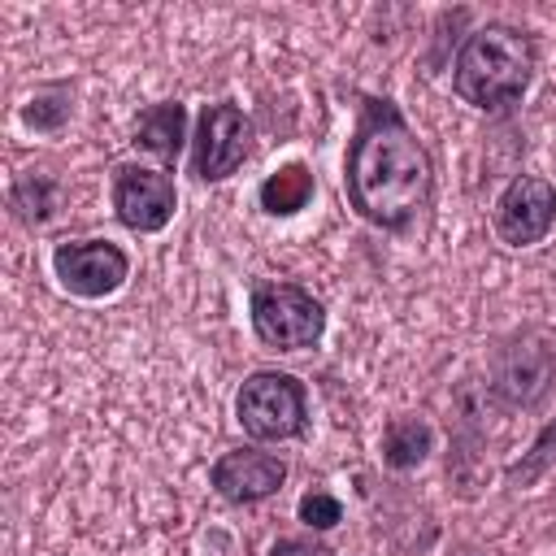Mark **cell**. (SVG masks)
Returning <instances> with one entry per match:
<instances>
[{
	"label": "cell",
	"instance_id": "11",
	"mask_svg": "<svg viewBox=\"0 0 556 556\" xmlns=\"http://www.w3.org/2000/svg\"><path fill=\"white\" fill-rule=\"evenodd\" d=\"M434 452V430L421 417H391L382 430V465L387 469H417Z\"/></svg>",
	"mask_w": 556,
	"mask_h": 556
},
{
	"label": "cell",
	"instance_id": "16",
	"mask_svg": "<svg viewBox=\"0 0 556 556\" xmlns=\"http://www.w3.org/2000/svg\"><path fill=\"white\" fill-rule=\"evenodd\" d=\"M295 513H300V521L308 530H334L343 521V504L330 491H304L300 504H295Z\"/></svg>",
	"mask_w": 556,
	"mask_h": 556
},
{
	"label": "cell",
	"instance_id": "17",
	"mask_svg": "<svg viewBox=\"0 0 556 556\" xmlns=\"http://www.w3.org/2000/svg\"><path fill=\"white\" fill-rule=\"evenodd\" d=\"M269 556H334L326 543H313V539H278L269 547Z\"/></svg>",
	"mask_w": 556,
	"mask_h": 556
},
{
	"label": "cell",
	"instance_id": "4",
	"mask_svg": "<svg viewBox=\"0 0 556 556\" xmlns=\"http://www.w3.org/2000/svg\"><path fill=\"white\" fill-rule=\"evenodd\" d=\"M248 321H252V334L265 348H278V352H304V348L321 343V334H326V308H321V300L308 287L287 282V278H274V282H256L252 287Z\"/></svg>",
	"mask_w": 556,
	"mask_h": 556
},
{
	"label": "cell",
	"instance_id": "13",
	"mask_svg": "<svg viewBox=\"0 0 556 556\" xmlns=\"http://www.w3.org/2000/svg\"><path fill=\"white\" fill-rule=\"evenodd\" d=\"M52 178L43 174H22L13 182V213L26 222V226H43L52 217Z\"/></svg>",
	"mask_w": 556,
	"mask_h": 556
},
{
	"label": "cell",
	"instance_id": "5",
	"mask_svg": "<svg viewBox=\"0 0 556 556\" xmlns=\"http://www.w3.org/2000/svg\"><path fill=\"white\" fill-rule=\"evenodd\" d=\"M109 200H113V213L126 230L135 235H156L174 222V208H178V187H174V174L161 169V165H143V161H122L113 169V182H109Z\"/></svg>",
	"mask_w": 556,
	"mask_h": 556
},
{
	"label": "cell",
	"instance_id": "2",
	"mask_svg": "<svg viewBox=\"0 0 556 556\" xmlns=\"http://www.w3.org/2000/svg\"><path fill=\"white\" fill-rule=\"evenodd\" d=\"M539 70L534 39L521 26L486 22L465 35L452 61V91L478 113H504L521 104Z\"/></svg>",
	"mask_w": 556,
	"mask_h": 556
},
{
	"label": "cell",
	"instance_id": "1",
	"mask_svg": "<svg viewBox=\"0 0 556 556\" xmlns=\"http://www.w3.org/2000/svg\"><path fill=\"white\" fill-rule=\"evenodd\" d=\"M434 165L408 117L395 100L369 96L361 104L348 156H343V191L361 222L378 230H404L430 204Z\"/></svg>",
	"mask_w": 556,
	"mask_h": 556
},
{
	"label": "cell",
	"instance_id": "10",
	"mask_svg": "<svg viewBox=\"0 0 556 556\" xmlns=\"http://www.w3.org/2000/svg\"><path fill=\"white\" fill-rule=\"evenodd\" d=\"M182 139H187V104L182 100H161L152 109H143L135 117V148L148 152L161 169H169L182 152Z\"/></svg>",
	"mask_w": 556,
	"mask_h": 556
},
{
	"label": "cell",
	"instance_id": "8",
	"mask_svg": "<svg viewBox=\"0 0 556 556\" xmlns=\"http://www.w3.org/2000/svg\"><path fill=\"white\" fill-rule=\"evenodd\" d=\"M52 274L70 295L104 300L130 278V256L109 239H65L52 248Z\"/></svg>",
	"mask_w": 556,
	"mask_h": 556
},
{
	"label": "cell",
	"instance_id": "15",
	"mask_svg": "<svg viewBox=\"0 0 556 556\" xmlns=\"http://www.w3.org/2000/svg\"><path fill=\"white\" fill-rule=\"evenodd\" d=\"M552 460H556V421H547V426L539 430V439L530 443V452L508 469V482H513V486H530L534 478L547 473Z\"/></svg>",
	"mask_w": 556,
	"mask_h": 556
},
{
	"label": "cell",
	"instance_id": "3",
	"mask_svg": "<svg viewBox=\"0 0 556 556\" xmlns=\"http://www.w3.org/2000/svg\"><path fill=\"white\" fill-rule=\"evenodd\" d=\"M235 421L256 443H287L308 430V391L295 374L256 369L235 391Z\"/></svg>",
	"mask_w": 556,
	"mask_h": 556
},
{
	"label": "cell",
	"instance_id": "6",
	"mask_svg": "<svg viewBox=\"0 0 556 556\" xmlns=\"http://www.w3.org/2000/svg\"><path fill=\"white\" fill-rule=\"evenodd\" d=\"M556 226V182L543 174H517L508 187L495 195L491 208V230L504 248H534L552 235Z\"/></svg>",
	"mask_w": 556,
	"mask_h": 556
},
{
	"label": "cell",
	"instance_id": "14",
	"mask_svg": "<svg viewBox=\"0 0 556 556\" xmlns=\"http://www.w3.org/2000/svg\"><path fill=\"white\" fill-rule=\"evenodd\" d=\"M70 91L65 87H43V91H35L26 104H22V122L30 126V130H61L65 122H70Z\"/></svg>",
	"mask_w": 556,
	"mask_h": 556
},
{
	"label": "cell",
	"instance_id": "7",
	"mask_svg": "<svg viewBox=\"0 0 556 556\" xmlns=\"http://www.w3.org/2000/svg\"><path fill=\"white\" fill-rule=\"evenodd\" d=\"M248 148H252V122L243 117V109L230 100L204 104L191 135V174L200 182H222L248 161Z\"/></svg>",
	"mask_w": 556,
	"mask_h": 556
},
{
	"label": "cell",
	"instance_id": "12",
	"mask_svg": "<svg viewBox=\"0 0 556 556\" xmlns=\"http://www.w3.org/2000/svg\"><path fill=\"white\" fill-rule=\"evenodd\" d=\"M256 200H261V208H265L269 217H291V213H300V208L313 200V174H308V165H300V161L278 165L274 174H265Z\"/></svg>",
	"mask_w": 556,
	"mask_h": 556
},
{
	"label": "cell",
	"instance_id": "9",
	"mask_svg": "<svg viewBox=\"0 0 556 556\" xmlns=\"http://www.w3.org/2000/svg\"><path fill=\"white\" fill-rule=\"evenodd\" d=\"M287 482V460L265 447H230L208 465V486L226 504H261Z\"/></svg>",
	"mask_w": 556,
	"mask_h": 556
}]
</instances>
